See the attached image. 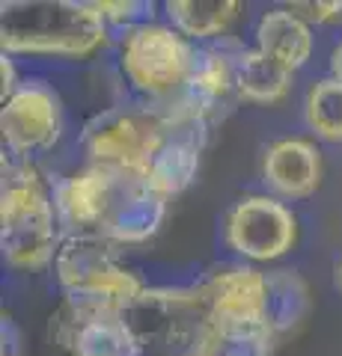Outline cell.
Returning a JSON list of instances; mask_svg holds the SVG:
<instances>
[{"label":"cell","mask_w":342,"mask_h":356,"mask_svg":"<svg viewBox=\"0 0 342 356\" xmlns=\"http://www.w3.org/2000/svg\"><path fill=\"white\" fill-rule=\"evenodd\" d=\"M161 107L164 116H167V134H164V143L149 166L146 178L158 193L176 199L196 181L203 149L208 143V134H212V122L194 113L179 98H173V102Z\"/></svg>","instance_id":"cell-11"},{"label":"cell","mask_w":342,"mask_h":356,"mask_svg":"<svg viewBox=\"0 0 342 356\" xmlns=\"http://www.w3.org/2000/svg\"><path fill=\"white\" fill-rule=\"evenodd\" d=\"M212 318L220 330V344L238 336L274 332L268 321V273L253 264L217 267L200 282Z\"/></svg>","instance_id":"cell-9"},{"label":"cell","mask_w":342,"mask_h":356,"mask_svg":"<svg viewBox=\"0 0 342 356\" xmlns=\"http://www.w3.org/2000/svg\"><path fill=\"white\" fill-rule=\"evenodd\" d=\"M93 6L110 30H128L152 18V3H143V0H93Z\"/></svg>","instance_id":"cell-20"},{"label":"cell","mask_w":342,"mask_h":356,"mask_svg":"<svg viewBox=\"0 0 342 356\" xmlns=\"http://www.w3.org/2000/svg\"><path fill=\"white\" fill-rule=\"evenodd\" d=\"M3 128V154L33 161L48 154L63 140L65 116L57 89L45 81H21V86L3 102L0 113Z\"/></svg>","instance_id":"cell-8"},{"label":"cell","mask_w":342,"mask_h":356,"mask_svg":"<svg viewBox=\"0 0 342 356\" xmlns=\"http://www.w3.org/2000/svg\"><path fill=\"white\" fill-rule=\"evenodd\" d=\"M310 285L297 270H289V267L268 270V321L277 339L301 324L310 312Z\"/></svg>","instance_id":"cell-18"},{"label":"cell","mask_w":342,"mask_h":356,"mask_svg":"<svg viewBox=\"0 0 342 356\" xmlns=\"http://www.w3.org/2000/svg\"><path fill=\"white\" fill-rule=\"evenodd\" d=\"M241 42L233 36L217 44H196L191 77L182 89L179 102L187 104L215 125L235 102V57Z\"/></svg>","instance_id":"cell-14"},{"label":"cell","mask_w":342,"mask_h":356,"mask_svg":"<svg viewBox=\"0 0 342 356\" xmlns=\"http://www.w3.org/2000/svg\"><path fill=\"white\" fill-rule=\"evenodd\" d=\"M164 134H167V116L161 104H116L86 122L81 146L86 163L146 178Z\"/></svg>","instance_id":"cell-6"},{"label":"cell","mask_w":342,"mask_h":356,"mask_svg":"<svg viewBox=\"0 0 342 356\" xmlns=\"http://www.w3.org/2000/svg\"><path fill=\"white\" fill-rule=\"evenodd\" d=\"M164 15H167V24H173L187 42L217 44L233 39V30L244 15V3L238 0H167Z\"/></svg>","instance_id":"cell-16"},{"label":"cell","mask_w":342,"mask_h":356,"mask_svg":"<svg viewBox=\"0 0 342 356\" xmlns=\"http://www.w3.org/2000/svg\"><path fill=\"white\" fill-rule=\"evenodd\" d=\"M196 44L167 21H140L119 33V74L143 104H167L182 95L191 77Z\"/></svg>","instance_id":"cell-5"},{"label":"cell","mask_w":342,"mask_h":356,"mask_svg":"<svg viewBox=\"0 0 342 356\" xmlns=\"http://www.w3.org/2000/svg\"><path fill=\"white\" fill-rule=\"evenodd\" d=\"M295 15H301L310 27H336L342 24V0H289Z\"/></svg>","instance_id":"cell-21"},{"label":"cell","mask_w":342,"mask_h":356,"mask_svg":"<svg viewBox=\"0 0 342 356\" xmlns=\"http://www.w3.org/2000/svg\"><path fill=\"white\" fill-rule=\"evenodd\" d=\"M54 276L69 306L128 315L146 294V282L131 270L123 250L102 235H63Z\"/></svg>","instance_id":"cell-3"},{"label":"cell","mask_w":342,"mask_h":356,"mask_svg":"<svg viewBox=\"0 0 342 356\" xmlns=\"http://www.w3.org/2000/svg\"><path fill=\"white\" fill-rule=\"evenodd\" d=\"M0 74H3V102H6V98L21 86V77H18V69H15V60L9 57V54H3V63H0Z\"/></svg>","instance_id":"cell-22"},{"label":"cell","mask_w":342,"mask_h":356,"mask_svg":"<svg viewBox=\"0 0 342 356\" xmlns=\"http://www.w3.org/2000/svg\"><path fill=\"white\" fill-rule=\"evenodd\" d=\"M262 184L283 202L310 199L325 178V158L310 137H283L262 152Z\"/></svg>","instance_id":"cell-13"},{"label":"cell","mask_w":342,"mask_h":356,"mask_svg":"<svg viewBox=\"0 0 342 356\" xmlns=\"http://www.w3.org/2000/svg\"><path fill=\"white\" fill-rule=\"evenodd\" d=\"M146 356H217L220 330L203 285H149L128 312Z\"/></svg>","instance_id":"cell-4"},{"label":"cell","mask_w":342,"mask_h":356,"mask_svg":"<svg viewBox=\"0 0 342 356\" xmlns=\"http://www.w3.org/2000/svg\"><path fill=\"white\" fill-rule=\"evenodd\" d=\"M304 122L318 140L342 143V83L334 77L316 81L304 95Z\"/></svg>","instance_id":"cell-19"},{"label":"cell","mask_w":342,"mask_h":356,"mask_svg":"<svg viewBox=\"0 0 342 356\" xmlns=\"http://www.w3.org/2000/svg\"><path fill=\"white\" fill-rule=\"evenodd\" d=\"M334 276H336V288H339V294H342V255L336 259V267H334Z\"/></svg>","instance_id":"cell-24"},{"label":"cell","mask_w":342,"mask_h":356,"mask_svg":"<svg viewBox=\"0 0 342 356\" xmlns=\"http://www.w3.org/2000/svg\"><path fill=\"white\" fill-rule=\"evenodd\" d=\"M295 74L268 60L259 48L241 44L235 57V102L253 107H274L289 98Z\"/></svg>","instance_id":"cell-17"},{"label":"cell","mask_w":342,"mask_h":356,"mask_svg":"<svg viewBox=\"0 0 342 356\" xmlns=\"http://www.w3.org/2000/svg\"><path fill=\"white\" fill-rule=\"evenodd\" d=\"M297 232L295 211L271 193L241 196L224 220V243L250 264L280 261L295 250Z\"/></svg>","instance_id":"cell-7"},{"label":"cell","mask_w":342,"mask_h":356,"mask_svg":"<svg viewBox=\"0 0 342 356\" xmlns=\"http://www.w3.org/2000/svg\"><path fill=\"white\" fill-rule=\"evenodd\" d=\"M51 336L69 356H146L123 312L81 309L63 300V309L51 318Z\"/></svg>","instance_id":"cell-12"},{"label":"cell","mask_w":342,"mask_h":356,"mask_svg":"<svg viewBox=\"0 0 342 356\" xmlns=\"http://www.w3.org/2000/svg\"><path fill=\"white\" fill-rule=\"evenodd\" d=\"M167 205L170 199L158 193L149 178L107 170V187L102 211H98L95 235L116 243L119 250L146 243L161 232Z\"/></svg>","instance_id":"cell-10"},{"label":"cell","mask_w":342,"mask_h":356,"mask_svg":"<svg viewBox=\"0 0 342 356\" xmlns=\"http://www.w3.org/2000/svg\"><path fill=\"white\" fill-rule=\"evenodd\" d=\"M63 226L54 205V184L45 181L33 161L3 154L0 184V250L15 270L54 267Z\"/></svg>","instance_id":"cell-2"},{"label":"cell","mask_w":342,"mask_h":356,"mask_svg":"<svg viewBox=\"0 0 342 356\" xmlns=\"http://www.w3.org/2000/svg\"><path fill=\"white\" fill-rule=\"evenodd\" d=\"M110 27L93 0H6L0 44L9 57L86 60L107 44Z\"/></svg>","instance_id":"cell-1"},{"label":"cell","mask_w":342,"mask_h":356,"mask_svg":"<svg viewBox=\"0 0 342 356\" xmlns=\"http://www.w3.org/2000/svg\"><path fill=\"white\" fill-rule=\"evenodd\" d=\"M253 48H259L268 60L297 74L313 60V27L301 15H295L289 6H274L262 13L253 27Z\"/></svg>","instance_id":"cell-15"},{"label":"cell","mask_w":342,"mask_h":356,"mask_svg":"<svg viewBox=\"0 0 342 356\" xmlns=\"http://www.w3.org/2000/svg\"><path fill=\"white\" fill-rule=\"evenodd\" d=\"M327 77L342 83V39L330 48V57H327Z\"/></svg>","instance_id":"cell-23"}]
</instances>
